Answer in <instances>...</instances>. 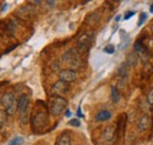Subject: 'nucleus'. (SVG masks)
<instances>
[{
  "label": "nucleus",
  "instance_id": "39448f33",
  "mask_svg": "<svg viewBox=\"0 0 153 145\" xmlns=\"http://www.w3.org/2000/svg\"><path fill=\"white\" fill-rule=\"evenodd\" d=\"M62 61L67 63L71 67H79L80 66V59H79V55L76 52V49H71L68 51H66L62 55Z\"/></svg>",
  "mask_w": 153,
  "mask_h": 145
},
{
  "label": "nucleus",
  "instance_id": "aec40b11",
  "mask_svg": "<svg viewBox=\"0 0 153 145\" xmlns=\"http://www.w3.org/2000/svg\"><path fill=\"white\" fill-rule=\"evenodd\" d=\"M147 103H149L151 106H153V87L149 91V93H147Z\"/></svg>",
  "mask_w": 153,
  "mask_h": 145
},
{
  "label": "nucleus",
  "instance_id": "bb28decb",
  "mask_svg": "<svg viewBox=\"0 0 153 145\" xmlns=\"http://www.w3.org/2000/svg\"><path fill=\"white\" fill-rule=\"evenodd\" d=\"M151 109H152V116H153V106H151ZM152 120H153V118H152Z\"/></svg>",
  "mask_w": 153,
  "mask_h": 145
},
{
  "label": "nucleus",
  "instance_id": "dca6fc26",
  "mask_svg": "<svg viewBox=\"0 0 153 145\" xmlns=\"http://www.w3.org/2000/svg\"><path fill=\"white\" fill-rule=\"evenodd\" d=\"M119 99H120V93H119V91H118V89H117L115 86H112V87H111V100H112V103H113V104H117V103L119 102Z\"/></svg>",
  "mask_w": 153,
  "mask_h": 145
},
{
  "label": "nucleus",
  "instance_id": "f8f14e48",
  "mask_svg": "<svg viewBox=\"0 0 153 145\" xmlns=\"http://www.w3.org/2000/svg\"><path fill=\"white\" fill-rule=\"evenodd\" d=\"M56 145H71V135L68 132H62L57 138Z\"/></svg>",
  "mask_w": 153,
  "mask_h": 145
},
{
  "label": "nucleus",
  "instance_id": "f3484780",
  "mask_svg": "<svg viewBox=\"0 0 153 145\" xmlns=\"http://www.w3.org/2000/svg\"><path fill=\"white\" fill-rule=\"evenodd\" d=\"M7 113H6V111H4V110H0V130L4 127V125L6 124V122H7Z\"/></svg>",
  "mask_w": 153,
  "mask_h": 145
},
{
  "label": "nucleus",
  "instance_id": "423d86ee",
  "mask_svg": "<svg viewBox=\"0 0 153 145\" xmlns=\"http://www.w3.org/2000/svg\"><path fill=\"white\" fill-rule=\"evenodd\" d=\"M47 122H48V118H47L46 111H38L32 119V126L34 130H40L45 127Z\"/></svg>",
  "mask_w": 153,
  "mask_h": 145
},
{
  "label": "nucleus",
  "instance_id": "6e6552de",
  "mask_svg": "<svg viewBox=\"0 0 153 145\" xmlns=\"http://www.w3.org/2000/svg\"><path fill=\"white\" fill-rule=\"evenodd\" d=\"M76 79V72L72 69H66V70H61L59 72V80L65 81V83H73Z\"/></svg>",
  "mask_w": 153,
  "mask_h": 145
},
{
  "label": "nucleus",
  "instance_id": "f257e3e1",
  "mask_svg": "<svg viewBox=\"0 0 153 145\" xmlns=\"http://www.w3.org/2000/svg\"><path fill=\"white\" fill-rule=\"evenodd\" d=\"M28 106H30V97L27 94H21L17 100V110L20 114L21 123L26 124L28 122Z\"/></svg>",
  "mask_w": 153,
  "mask_h": 145
},
{
  "label": "nucleus",
  "instance_id": "0eeeda50",
  "mask_svg": "<svg viewBox=\"0 0 153 145\" xmlns=\"http://www.w3.org/2000/svg\"><path fill=\"white\" fill-rule=\"evenodd\" d=\"M126 124H127V116L126 113H123L119 116L117 120V129H115V135L119 139H123L126 132Z\"/></svg>",
  "mask_w": 153,
  "mask_h": 145
},
{
  "label": "nucleus",
  "instance_id": "f03ea898",
  "mask_svg": "<svg viewBox=\"0 0 153 145\" xmlns=\"http://www.w3.org/2000/svg\"><path fill=\"white\" fill-rule=\"evenodd\" d=\"M50 106H51V112L53 116H59L64 112V110L67 108V100L64 97L60 96H52L50 98Z\"/></svg>",
  "mask_w": 153,
  "mask_h": 145
},
{
  "label": "nucleus",
  "instance_id": "7ed1b4c3",
  "mask_svg": "<svg viewBox=\"0 0 153 145\" xmlns=\"http://www.w3.org/2000/svg\"><path fill=\"white\" fill-rule=\"evenodd\" d=\"M1 105L6 111L8 116H12L17 111V100L14 98V94L11 92H6L1 97Z\"/></svg>",
  "mask_w": 153,
  "mask_h": 145
},
{
  "label": "nucleus",
  "instance_id": "2eb2a0df",
  "mask_svg": "<svg viewBox=\"0 0 153 145\" xmlns=\"http://www.w3.org/2000/svg\"><path fill=\"white\" fill-rule=\"evenodd\" d=\"M16 27H17V24L13 21V20H8L6 22V26H5V31L8 33V34H13L14 31H16Z\"/></svg>",
  "mask_w": 153,
  "mask_h": 145
},
{
  "label": "nucleus",
  "instance_id": "5701e85b",
  "mask_svg": "<svg viewBox=\"0 0 153 145\" xmlns=\"http://www.w3.org/2000/svg\"><path fill=\"white\" fill-rule=\"evenodd\" d=\"M134 14H135V12H133V11H131V12H127V13L125 14V18H124V19H130L131 17H133Z\"/></svg>",
  "mask_w": 153,
  "mask_h": 145
},
{
  "label": "nucleus",
  "instance_id": "a211bd4d",
  "mask_svg": "<svg viewBox=\"0 0 153 145\" xmlns=\"http://www.w3.org/2000/svg\"><path fill=\"white\" fill-rule=\"evenodd\" d=\"M24 137H19V136H17V137H14V138H12L10 142H8V145H21L24 143Z\"/></svg>",
  "mask_w": 153,
  "mask_h": 145
},
{
  "label": "nucleus",
  "instance_id": "9d476101",
  "mask_svg": "<svg viewBox=\"0 0 153 145\" xmlns=\"http://www.w3.org/2000/svg\"><path fill=\"white\" fill-rule=\"evenodd\" d=\"M152 124V117L149 114H143L138 122V130L139 131H146L147 129H150Z\"/></svg>",
  "mask_w": 153,
  "mask_h": 145
},
{
  "label": "nucleus",
  "instance_id": "a878e982",
  "mask_svg": "<svg viewBox=\"0 0 153 145\" xmlns=\"http://www.w3.org/2000/svg\"><path fill=\"white\" fill-rule=\"evenodd\" d=\"M151 31H152V32H153V24H152V25H151Z\"/></svg>",
  "mask_w": 153,
  "mask_h": 145
},
{
  "label": "nucleus",
  "instance_id": "20e7f679",
  "mask_svg": "<svg viewBox=\"0 0 153 145\" xmlns=\"http://www.w3.org/2000/svg\"><path fill=\"white\" fill-rule=\"evenodd\" d=\"M92 40H93V33L91 31H86V32H82L79 38H78V43H76V46H78V51L80 53H84L86 52L88 49H90V45L92 44Z\"/></svg>",
  "mask_w": 153,
  "mask_h": 145
},
{
  "label": "nucleus",
  "instance_id": "4468645a",
  "mask_svg": "<svg viewBox=\"0 0 153 145\" xmlns=\"http://www.w3.org/2000/svg\"><path fill=\"white\" fill-rule=\"evenodd\" d=\"M111 117H112V113L108 110H101L100 112H98L96 119L98 122H104V120H108Z\"/></svg>",
  "mask_w": 153,
  "mask_h": 145
},
{
  "label": "nucleus",
  "instance_id": "ddd939ff",
  "mask_svg": "<svg viewBox=\"0 0 153 145\" xmlns=\"http://www.w3.org/2000/svg\"><path fill=\"white\" fill-rule=\"evenodd\" d=\"M134 51L140 55L141 58H145L146 55H147V53H146V49H145V46L143 45L141 40H138V41L134 44Z\"/></svg>",
  "mask_w": 153,
  "mask_h": 145
},
{
  "label": "nucleus",
  "instance_id": "1a4fd4ad",
  "mask_svg": "<svg viewBox=\"0 0 153 145\" xmlns=\"http://www.w3.org/2000/svg\"><path fill=\"white\" fill-rule=\"evenodd\" d=\"M68 91H70V84H67V83H65V81H61V80L57 81V83L52 86V92H53L54 96H60V97H62V96L66 94Z\"/></svg>",
  "mask_w": 153,
  "mask_h": 145
},
{
  "label": "nucleus",
  "instance_id": "6ab92c4d",
  "mask_svg": "<svg viewBox=\"0 0 153 145\" xmlns=\"http://www.w3.org/2000/svg\"><path fill=\"white\" fill-rule=\"evenodd\" d=\"M137 60H138V57L135 55V53H131L130 57H128V59H127V63H128V65L134 66L137 64Z\"/></svg>",
  "mask_w": 153,
  "mask_h": 145
},
{
  "label": "nucleus",
  "instance_id": "393cba45",
  "mask_svg": "<svg viewBox=\"0 0 153 145\" xmlns=\"http://www.w3.org/2000/svg\"><path fill=\"white\" fill-rule=\"evenodd\" d=\"M150 12H151V13H153V4L151 5V7H150Z\"/></svg>",
  "mask_w": 153,
  "mask_h": 145
},
{
  "label": "nucleus",
  "instance_id": "4be33fe9",
  "mask_svg": "<svg viewBox=\"0 0 153 145\" xmlns=\"http://www.w3.org/2000/svg\"><path fill=\"white\" fill-rule=\"evenodd\" d=\"M70 125H73V126H79V125H80V122H79L78 119H72V120L70 122Z\"/></svg>",
  "mask_w": 153,
  "mask_h": 145
},
{
  "label": "nucleus",
  "instance_id": "412c9836",
  "mask_svg": "<svg viewBox=\"0 0 153 145\" xmlns=\"http://www.w3.org/2000/svg\"><path fill=\"white\" fill-rule=\"evenodd\" d=\"M104 51H105V52H107V53H113V52H114V47H113L112 45H108L107 47H105V49H104Z\"/></svg>",
  "mask_w": 153,
  "mask_h": 145
},
{
  "label": "nucleus",
  "instance_id": "9b49d317",
  "mask_svg": "<svg viewBox=\"0 0 153 145\" xmlns=\"http://www.w3.org/2000/svg\"><path fill=\"white\" fill-rule=\"evenodd\" d=\"M115 136V129L112 125H108L107 127H105L104 132H102V139L106 142H112Z\"/></svg>",
  "mask_w": 153,
  "mask_h": 145
},
{
  "label": "nucleus",
  "instance_id": "b1692460",
  "mask_svg": "<svg viewBox=\"0 0 153 145\" xmlns=\"http://www.w3.org/2000/svg\"><path fill=\"white\" fill-rule=\"evenodd\" d=\"M145 19H146V14H145V13H143V14H141V19L139 20V22H138V25L140 26V25H141V24L144 22V20H145Z\"/></svg>",
  "mask_w": 153,
  "mask_h": 145
}]
</instances>
